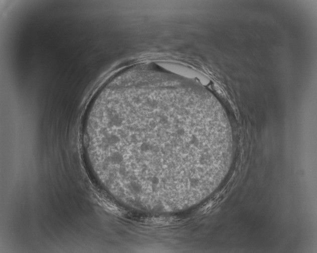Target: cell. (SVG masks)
Segmentation results:
<instances>
[{"label":"cell","instance_id":"cell-1","mask_svg":"<svg viewBox=\"0 0 317 253\" xmlns=\"http://www.w3.org/2000/svg\"><path fill=\"white\" fill-rule=\"evenodd\" d=\"M199 99L170 87L131 93L112 131L129 185L153 203H196L209 195L222 170L226 139L217 115Z\"/></svg>","mask_w":317,"mask_h":253}]
</instances>
